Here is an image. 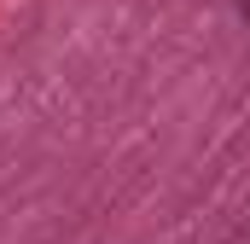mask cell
I'll return each instance as SVG.
<instances>
[{"label":"cell","instance_id":"obj_1","mask_svg":"<svg viewBox=\"0 0 250 244\" xmlns=\"http://www.w3.org/2000/svg\"><path fill=\"white\" fill-rule=\"evenodd\" d=\"M239 12H245V18H250V0H239Z\"/></svg>","mask_w":250,"mask_h":244}]
</instances>
